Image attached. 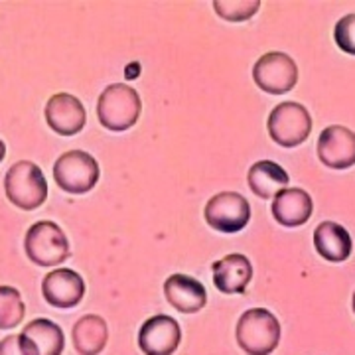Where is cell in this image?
<instances>
[{"instance_id":"obj_1","label":"cell","mask_w":355,"mask_h":355,"mask_svg":"<svg viewBox=\"0 0 355 355\" xmlns=\"http://www.w3.org/2000/svg\"><path fill=\"white\" fill-rule=\"evenodd\" d=\"M279 318L266 308H251L243 312L237 328L235 340L247 355H270L280 343Z\"/></svg>"},{"instance_id":"obj_2","label":"cell","mask_w":355,"mask_h":355,"mask_svg":"<svg viewBox=\"0 0 355 355\" xmlns=\"http://www.w3.org/2000/svg\"><path fill=\"white\" fill-rule=\"evenodd\" d=\"M4 191L16 207L32 211L48 200V182L42 168L30 160H20L8 168L4 178Z\"/></svg>"},{"instance_id":"obj_3","label":"cell","mask_w":355,"mask_h":355,"mask_svg":"<svg viewBox=\"0 0 355 355\" xmlns=\"http://www.w3.org/2000/svg\"><path fill=\"white\" fill-rule=\"evenodd\" d=\"M140 109L142 103L135 89L125 83H113L99 95L97 119L107 130L123 132L137 125Z\"/></svg>"},{"instance_id":"obj_4","label":"cell","mask_w":355,"mask_h":355,"mask_svg":"<svg viewBox=\"0 0 355 355\" xmlns=\"http://www.w3.org/2000/svg\"><path fill=\"white\" fill-rule=\"evenodd\" d=\"M26 257L38 266L64 265L69 259V241L53 221H38L28 229L24 239Z\"/></svg>"},{"instance_id":"obj_5","label":"cell","mask_w":355,"mask_h":355,"mask_svg":"<svg viewBox=\"0 0 355 355\" xmlns=\"http://www.w3.org/2000/svg\"><path fill=\"white\" fill-rule=\"evenodd\" d=\"M270 139L282 148L300 146L310 137L312 116L304 105L296 101H284L277 105L266 121Z\"/></svg>"},{"instance_id":"obj_6","label":"cell","mask_w":355,"mask_h":355,"mask_svg":"<svg viewBox=\"0 0 355 355\" xmlns=\"http://www.w3.org/2000/svg\"><path fill=\"white\" fill-rule=\"evenodd\" d=\"M99 176V162L83 150L62 154L53 164V180L67 193H87L97 186Z\"/></svg>"},{"instance_id":"obj_7","label":"cell","mask_w":355,"mask_h":355,"mask_svg":"<svg viewBox=\"0 0 355 355\" xmlns=\"http://www.w3.org/2000/svg\"><path fill=\"white\" fill-rule=\"evenodd\" d=\"M257 87L270 95H284L298 83V65L284 51H268L253 65Z\"/></svg>"},{"instance_id":"obj_8","label":"cell","mask_w":355,"mask_h":355,"mask_svg":"<svg viewBox=\"0 0 355 355\" xmlns=\"http://www.w3.org/2000/svg\"><path fill=\"white\" fill-rule=\"evenodd\" d=\"M203 217L205 223L219 233H239L249 225L251 205L237 191H221L205 203Z\"/></svg>"},{"instance_id":"obj_9","label":"cell","mask_w":355,"mask_h":355,"mask_svg":"<svg viewBox=\"0 0 355 355\" xmlns=\"http://www.w3.org/2000/svg\"><path fill=\"white\" fill-rule=\"evenodd\" d=\"M44 116H46L48 127L60 137H76L83 130L85 121H87L83 103L71 93L51 95L46 103Z\"/></svg>"},{"instance_id":"obj_10","label":"cell","mask_w":355,"mask_h":355,"mask_svg":"<svg viewBox=\"0 0 355 355\" xmlns=\"http://www.w3.org/2000/svg\"><path fill=\"white\" fill-rule=\"evenodd\" d=\"M318 158L331 170H347L355 164V132L342 125H331L320 132Z\"/></svg>"},{"instance_id":"obj_11","label":"cell","mask_w":355,"mask_h":355,"mask_svg":"<svg viewBox=\"0 0 355 355\" xmlns=\"http://www.w3.org/2000/svg\"><path fill=\"white\" fill-rule=\"evenodd\" d=\"M42 294L53 308H76L85 296V280L73 268H53L42 280Z\"/></svg>"},{"instance_id":"obj_12","label":"cell","mask_w":355,"mask_h":355,"mask_svg":"<svg viewBox=\"0 0 355 355\" xmlns=\"http://www.w3.org/2000/svg\"><path fill=\"white\" fill-rule=\"evenodd\" d=\"M182 340L180 324L172 316L148 318L139 330V347L144 355H172Z\"/></svg>"},{"instance_id":"obj_13","label":"cell","mask_w":355,"mask_h":355,"mask_svg":"<svg viewBox=\"0 0 355 355\" xmlns=\"http://www.w3.org/2000/svg\"><path fill=\"white\" fill-rule=\"evenodd\" d=\"M270 211L275 221L282 227H300L310 221L314 211V202L310 193L300 188H284L272 200Z\"/></svg>"},{"instance_id":"obj_14","label":"cell","mask_w":355,"mask_h":355,"mask_svg":"<svg viewBox=\"0 0 355 355\" xmlns=\"http://www.w3.org/2000/svg\"><path fill=\"white\" fill-rule=\"evenodd\" d=\"M168 304L182 314H196L207 304V291L200 280L188 275H170L164 282Z\"/></svg>"},{"instance_id":"obj_15","label":"cell","mask_w":355,"mask_h":355,"mask_svg":"<svg viewBox=\"0 0 355 355\" xmlns=\"http://www.w3.org/2000/svg\"><path fill=\"white\" fill-rule=\"evenodd\" d=\"M214 284L223 294H245L249 282L253 280L251 261L239 253H231L211 265Z\"/></svg>"},{"instance_id":"obj_16","label":"cell","mask_w":355,"mask_h":355,"mask_svg":"<svg viewBox=\"0 0 355 355\" xmlns=\"http://www.w3.org/2000/svg\"><path fill=\"white\" fill-rule=\"evenodd\" d=\"M314 247L322 259L330 263H343L354 251V241L343 225L336 221H322L314 231Z\"/></svg>"},{"instance_id":"obj_17","label":"cell","mask_w":355,"mask_h":355,"mask_svg":"<svg viewBox=\"0 0 355 355\" xmlns=\"http://www.w3.org/2000/svg\"><path fill=\"white\" fill-rule=\"evenodd\" d=\"M247 182H249L251 191L261 200H275V196L288 186L291 178L286 174V170L277 162L259 160L249 168Z\"/></svg>"},{"instance_id":"obj_18","label":"cell","mask_w":355,"mask_h":355,"mask_svg":"<svg viewBox=\"0 0 355 355\" xmlns=\"http://www.w3.org/2000/svg\"><path fill=\"white\" fill-rule=\"evenodd\" d=\"M73 347L81 355H99L109 342V328L105 318L97 314H87L79 318L71 331Z\"/></svg>"},{"instance_id":"obj_19","label":"cell","mask_w":355,"mask_h":355,"mask_svg":"<svg viewBox=\"0 0 355 355\" xmlns=\"http://www.w3.org/2000/svg\"><path fill=\"white\" fill-rule=\"evenodd\" d=\"M20 336L32 343L38 355H62L65 349L64 330L48 318H36L20 331Z\"/></svg>"},{"instance_id":"obj_20","label":"cell","mask_w":355,"mask_h":355,"mask_svg":"<svg viewBox=\"0 0 355 355\" xmlns=\"http://www.w3.org/2000/svg\"><path fill=\"white\" fill-rule=\"evenodd\" d=\"M22 294L14 286H0V330H12L24 320Z\"/></svg>"},{"instance_id":"obj_21","label":"cell","mask_w":355,"mask_h":355,"mask_svg":"<svg viewBox=\"0 0 355 355\" xmlns=\"http://www.w3.org/2000/svg\"><path fill=\"white\" fill-rule=\"evenodd\" d=\"M261 2L259 0H216L214 10L219 18L227 22H245L251 20L259 12Z\"/></svg>"},{"instance_id":"obj_22","label":"cell","mask_w":355,"mask_h":355,"mask_svg":"<svg viewBox=\"0 0 355 355\" xmlns=\"http://www.w3.org/2000/svg\"><path fill=\"white\" fill-rule=\"evenodd\" d=\"M334 40L340 50L355 55V12L338 20V24L334 28Z\"/></svg>"},{"instance_id":"obj_23","label":"cell","mask_w":355,"mask_h":355,"mask_svg":"<svg viewBox=\"0 0 355 355\" xmlns=\"http://www.w3.org/2000/svg\"><path fill=\"white\" fill-rule=\"evenodd\" d=\"M0 355H38L36 349L32 347V343L26 338L18 336H6L0 342Z\"/></svg>"},{"instance_id":"obj_24","label":"cell","mask_w":355,"mask_h":355,"mask_svg":"<svg viewBox=\"0 0 355 355\" xmlns=\"http://www.w3.org/2000/svg\"><path fill=\"white\" fill-rule=\"evenodd\" d=\"M4 156H6V144L0 140V164H2V160H4Z\"/></svg>"},{"instance_id":"obj_25","label":"cell","mask_w":355,"mask_h":355,"mask_svg":"<svg viewBox=\"0 0 355 355\" xmlns=\"http://www.w3.org/2000/svg\"><path fill=\"white\" fill-rule=\"evenodd\" d=\"M352 308H354V314H355V292H354V298H352Z\"/></svg>"}]
</instances>
